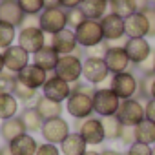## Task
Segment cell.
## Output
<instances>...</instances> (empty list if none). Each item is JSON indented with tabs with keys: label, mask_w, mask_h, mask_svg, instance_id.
<instances>
[{
	"label": "cell",
	"mask_w": 155,
	"mask_h": 155,
	"mask_svg": "<svg viewBox=\"0 0 155 155\" xmlns=\"http://www.w3.org/2000/svg\"><path fill=\"white\" fill-rule=\"evenodd\" d=\"M0 139H2V131H0Z\"/></svg>",
	"instance_id": "9f6ffc18"
},
{
	"label": "cell",
	"mask_w": 155,
	"mask_h": 155,
	"mask_svg": "<svg viewBox=\"0 0 155 155\" xmlns=\"http://www.w3.org/2000/svg\"><path fill=\"white\" fill-rule=\"evenodd\" d=\"M0 155H13V151L9 150V144H6V146L0 148Z\"/></svg>",
	"instance_id": "681fc988"
},
{
	"label": "cell",
	"mask_w": 155,
	"mask_h": 155,
	"mask_svg": "<svg viewBox=\"0 0 155 155\" xmlns=\"http://www.w3.org/2000/svg\"><path fill=\"white\" fill-rule=\"evenodd\" d=\"M153 146L150 144H142V142H133L131 146H128L126 155H151Z\"/></svg>",
	"instance_id": "f35d334b"
},
{
	"label": "cell",
	"mask_w": 155,
	"mask_h": 155,
	"mask_svg": "<svg viewBox=\"0 0 155 155\" xmlns=\"http://www.w3.org/2000/svg\"><path fill=\"white\" fill-rule=\"evenodd\" d=\"M81 2L82 0H58V6L68 11V9H73V8H79Z\"/></svg>",
	"instance_id": "7dc6e473"
},
{
	"label": "cell",
	"mask_w": 155,
	"mask_h": 155,
	"mask_svg": "<svg viewBox=\"0 0 155 155\" xmlns=\"http://www.w3.org/2000/svg\"><path fill=\"white\" fill-rule=\"evenodd\" d=\"M58 148H60V153L62 155H84L90 146H88V142L84 140V137L79 131H71L62 140V144Z\"/></svg>",
	"instance_id": "7402d4cb"
},
{
	"label": "cell",
	"mask_w": 155,
	"mask_h": 155,
	"mask_svg": "<svg viewBox=\"0 0 155 155\" xmlns=\"http://www.w3.org/2000/svg\"><path fill=\"white\" fill-rule=\"evenodd\" d=\"M153 81H155V73L140 75V77H139V93H137V99H139V101H144V102H146V101L151 99Z\"/></svg>",
	"instance_id": "836d02e7"
},
{
	"label": "cell",
	"mask_w": 155,
	"mask_h": 155,
	"mask_svg": "<svg viewBox=\"0 0 155 155\" xmlns=\"http://www.w3.org/2000/svg\"><path fill=\"white\" fill-rule=\"evenodd\" d=\"M77 131L84 137L88 146H99L106 140L102 119L95 117V115L90 117V119H84V120H77Z\"/></svg>",
	"instance_id": "30bf717a"
},
{
	"label": "cell",
	"mask_w": 155,
	"mask_h": 155,
	"mask_svg": "<svg viewBox=\"0 0 155 155\" xmlns=\"http://www.w3.org/2000/svg\"><path fill=\"white\" fill-rule=\"evenodd\" d=\"M137 69H139V73L140 75H150V73H155V51L146 58V60H142L140 64H137L135 66Z\"/></svg>",
	"instance_id": "ab89813d"
},
{
	"label": "cell",
	"mask_w": 155,
	"mask_h": 155,
	"mask_svg": "<svg viewBox=\"0 0 155 155\" xmlns=\"http://www.w3.org/2000/svg\"><path fill=\"white\" fill-rule=\"evenodd\" d=\"M102 126H104V135L106 140H120L124 124L117 119V115L111 117H102Z\"/></svg>",
	"instance_id": "4dcf8cb0"
},
{
	"label": "cell",
	"mask_w": 155,
	"mask_h": 155,
	"mask_svg": "<svg viewBox=\"0 0 155 155\" xmlns=\"http://www.w3.org/2000/svg\"><path fill=\"white\" fill-rule=\"evenodd\" d=\"M35 108L38 110V113L42 115L44 120L55 119V117H62V113H64V102L51 101V99H48L44 95H38V99L35 101Z\"/></svg>",
	"instance_id": "603a6c76"
},
{
	"label": "cell",
	"mask_w": 155,
	"mask_h": 155,
	"mask_svg": "<svg viewBox=\"0 0 155 155\" xmlns=\"http://www.w3.org/2000/svg\"><path fill=\"white\" fill-rule=\"evenodd\" d=\"M84 49V57H95V58H104L108 48L106 44H97V46H91V48H82Z\"/></svg>",
	"instance_id": "60d3db41"
},
{
	"label": "cell",
	"mask_w": 155,
	"mask_h": 155,
	"mask_svg": "<svg viewBox=\"0 0 155 155\" xmlns=\"http://www.w3.org/2000/svg\"><path fill=\"white\" fill-rule=\"evenodd\" d=\"M18 117L22 119L28 133H40V130L44 126V119L35 106H24L22 111L18 113Z\"/></svg>",
	"instance_id": "cb8c5ba5"
},
{
	"label": "cell",
	"mask_w": 155,
	"mask_h": 155,
	"mask_svg": "<svg viewBox=\"0 0 155 155\" xmlns=\"http://www.w3.org/2000/svg\"><path fill=\"white\" fill-rule=\"evenodd\" d=\"M120 142H122L124 146H131L133 142H137V139H135V128H131V126H124L122 135H120Z\"/></svg>",
	"instance_id": "7bdbcfd3"
},
{
	"label": "cell",
	"mask_w": 155,
	"mask_h": 155,
	"mask_svg": "<svg viewBox=\"0 0 155 155\" xmlns=\"http://www.w3.org/2000/svg\"><path fill=\"white\" fill-rule=\"evenodd\" d=\"M2 55H4V66H6V69L11 71V73H15V75L20 73L26 66L31 64V55L28 51H24L18 44H13V46L6 48L2 51Z\"/></svg>",
	"instance_id": "5bb4252c"
},
{
	"label": "cell",
	"mask_w": 155,
	"mask_h": 155,
	"mask_svg": "<svg viewBox=\"0 0 155 155\" xmlns=\"http://www.w3.org/2000/svg\"><path fill=\"white\" fill-rule=\"evenodd\" d=\"M135 139L137 142H142V144H155V122L144 119L140 124L135 126Z\"/></svg>",
	"instance_id": "f546056e"
},
{
	"label": "cell",
	"mask_w": 155,
	"mask_h": 155,
	"mask_svg": "<svg viewBox=\"0 0 155 155\" xmlns=\"http://www.w3.org/2000/svg\"><path fill=\"white\" fill-rule=\"evenodd\" d=\"M110 88L115 91V95L120 101L135 99L137 93H139V77L133 71H122V73L111 75Z\"/></svg>",
	"instance_id": "7a4b0ae2"
},
{
	"label": "cell",
	"mask_w": 155,
	"mask_h": 155,
	"mask_svg": "<svg viewBox=\"0 0 155 155\" xmlns=\"http://www.w3.org/2000/svg\"><path fill=\"white\" fill-rule=\"evenodd\" d=\"M44 6L46 8H55V6H58V0H44Z\"/></svg>",
	"instance_id": "f907efd6"
},
{
	"label": "cell",
	"mask_w": 155,
	"mask_h": 155,
	"mask_svg": "<svg viewBox=\"0 0 155 155\" xmlns=\"http://www.w3.org/2000/svg\"><path fill=\"white\" fill-rule=\"evenodd\" d=\"M24 11L20 9L17 0H0V22L15 26L17 29L24 22Z\"/></svg>",
	"instance_id": "ffe728a7"
},
{
	"label": "cell",
	"mask_w": 155,
	"mask_h": 155,
	"mask_svg": "<svg viewBox=\"0 0 155 155\" xmlns=\"http://www.w3.org/2000/svg\"><path fill=\"white\" fill-rule=\"evenodd\" d=\"M151 2H155V0H151Z\"/></svg>",
	"instance_id": "6f0895ef"
},
{
	"label": "cell",
	"mask_w": 155,
	"mask_h": 155,
	"mask_svg": "<svg viewBox=\"0 0 155 155\" xmlns=\"http://www.w3.org/2000/svg\"><path fill=\"white\" fill-rule=\"evenodd\" d=\"M17 2L24 11V15H40L46 9L44 0H17Z\"/></svg>",
	"instance_id": "d590c367"
},
{
	"label": "cell",
	"mask_w": 155,
	"mask_h": 155,
	"mask_svg": "<svg viewBox=\"0 0 155 155\" xmlns=\"http://www.w3.org/2000/svg\"><path fill=\"white\" fill-rule=\"evenodd\" d=\"M71 91H73V84L66 82L64 79L57 77L55 73L48 77L46 84L42 86V95L51 99V101H57V102H66L69 99Z\"/></svg>",
	"instance_id": "4fadbf2b"
},
{
	"label": "cell",
	"mask_w": 155,
	"mask_h": 155,
	"mask_svg": "<svg viewBox=\"0 0 155 155\" xmlns=\"http://www.w3.org/2000/svg\"><path fill=\"white\" fill-rule=\"evenodd\" d=\"M101 26H102V33H104V40H115V38H120L126 35V26H124V18L108 11L101 20Z\"/></svg>",
	"instance_id": "e0dca14e"
},
{
	"label": "cell",
	"mask_w": 155,
	"mask_h": 155,
	"mask_svg": "<svg viewBox=\"0 0 155 155\" xmlns=\"http://www.w3.org/2000/svg\"><path fill=\"white\" fill-rule=\"evenodd\" d=\"M20 102L13 93H0V120H8L18 115Z\"/></svg>",
	"instance_id": "83f0119b"
},
{
	"label": "cell",
	"mask_w": 155,
	"mask_h": 155,
	"mask_svg": "<svg viewBox=\"0 0 155 155\" xmlns=\"http://www.w3.org/2000/svg\"><path fill=\"white\" fill-rule=\"evenodd\" d=\"M38 22H40V29L46 35H55L62 29L68 28V18H66V9H62L60 6L55 8H46L40 15H38Z\"/></svg>",
	"instance_id": "8992f818"
},
{
	"label": "cell",
	"mask_w": 155,
	"mask_h": 155,
	"mask_svg": "<svg viewBox=\"0 0 155 155\" xmlns=\"http://www.w3.org/2000/svg\"><path fill=\"white\" fill-rule=\"evenodd\" d=\"M66 111L75 120H84L93 117V95L81 93V91H71L69 99L66 101Z\"/></svg>",
	"instance_id": "6da1fadb"
},
{
	"label": "cell",
	"mask_w": 155,
	"mask_h": 155,
	"mask_svg": "<svg viewBox=\"0 0 155 155\" xmlns=\"http://www.w3.org/2000/svg\"><path fill=\"white\" fill-rule=\"evenodd\" d=\"M37 148H38V142L33 137V133H24L13 142H9V150L13 151V155H35Z\"/></svg>",
	"instance_id": "484cf974"
},
{
	"label": "cell",
	"mask_w": 155,
	"mask_h": 155,
	"mask_svg": "<svg viewBox=\"0 0 155 155\" xmlns=\"http://www.w3.org/2000/svg\"><path fill=\"white\" fill-rule=\"evenodd\" d=\"M101 155H126V153H122V151H119V150H113V148H104V150L101 151Z\"/></svg>",
	"instance_id": "c3c4849f"
},
{
	"label": "cell",
	"mask_w": 155,
	"mask_h": 155,
	"mask_svg": "<svg viewBox=\"0 0 155 155\" xmlns=\"http://www.w3.org/2000/svg\"><path fill=\"white\" fill-rule=\"evenodd\" d=\"M110 79V69L104 62V58H95V57H84L82 60V81L101 86Z\"/></svg>",
	"instance_id": "5b68a950"
},
{
	"label": "cell",
	"mask_w": 155,
	"mask_h": 155,
	"mask_svg": "<svg viewBox=\"0 0 155 155\" xmlns=\"http://www.w3.org/2000/svg\"><path fill=\"white\" fill-rule=\"evenodd\" d=\"M20 28H40V22H38V15H26L24 17V22ZM18 28V29H20Z\"/></svg>",
	"instance_id": "f6af8a7d"
},
{
	"label": "cell",
	"mask_w": 155,
	"mask_h": 155,
	"mask_svg": "<svg viewBox=\"0 0 155 155\" xmlns=\"http://www.w3.org/2000/svg\"><path fill=\"white\" fill-rule=\"evenodd\" d=\"M6 69V66H4V55H2V51H0V73H2Z\"/></svg>",
	"instance_id": "816d5d0a"
},
{
	"label": "cell",
	"mask_w": 155,
	"mask_h": 155,
	"mask_svg": "<svg viewBox=\"0 0 155 155\" xmlns=\"http://www.w3.org/2000/svg\"><path fill=\"white\" fill-rule=\"evenodd\" d=\"M48 44L58 53V55H73L77 49H79V42H77V35H75V29L71 28H66L55 35H48Z\"/></svg>",
	"instance_id": "7c38bea8"
},
{
	"label": "cell",
	"mask_w": 155,
	"mask_h": 155,
	"mask_svg": "<svg viewBox=\"0 0 155 155\" xmlns=\"http://www.w3.org/2000/svg\"><path fill=\"white\" fill-rule=\"evenodd\" d=\"M104 62H106V66H108L111 75H117V73H122V71H130V68L133 66L124 48H108V51L104 55Z\"/></svg>",
	"instance_id": "2e32d148"
},
{
	"label": "cell",
	"mask_w": 155,
	"mask_h": 155,
	"mask_svg": "<svg viewBox=\"0 0 155 155\" xmlns=\"http://www.w3.org/2000/svg\"><path fill=\"white\" fill-rule=\"evenodd\" d=\"M0 131H2V139L6 140V144L13 142L15 139H18L20 135L28 133L26 131V126L22 122V119L17 115L13 119H8V120H2V124H0Z\"/></svg>",
	"instance_id": "d4e9b609"
},
{
	"label": "cell",
	"mask_w": 155,
	"mask_h": 155,
	"mask_svg": "<svg viewBox=\"0 0 155 155\" xmlns=\"http://www.w3.org/2000/svg\"><path fill=\"white\" fill-rule=\"evenodd\" d=\"M66 18H68V28H71V29H77V28H79L84 20H88L81 8L68 9V11H66Z\"/></svg>",
	"instance_id": "74e56055"
},
{
	"label": "cell",
	"mask_w": 155,
	"mask_h": 155,
	"mask_svg": "<svg viewBox=\"0 0 155 155\" xmlns=\"http://www.w3.org/2000/svg\"><path fill=\"white\" fill-rule=\"evenodd\" d=\"M82 13L90 20H101L108 11H110V2L108 0H82L81 6Z\"/></svg>",
	"instance_id": "4316f807"
},
{
	"label": "cell",
	"mask_w": 155,
	"mask_h": 155,
	"mask_svg": "<svg viewBox=\"0 0 155 155\" xmlns=\"http://www.w3.org/2000/svg\"><path fill=\"white\" fill-rule=\"evenodd\" d=\"M117 119L124 124V126H131L135 128L137 124H140L146 115H144V102L135 99H126L120 102L119 111H117Z\"/></svg>",
	"instance_id": "ba28073f"
},
{
	"label": "cell",
	"mask_w": 155,
	"mask_h": 155,
	"mask_svg": "<svg viewBox=\"0 0 155 155\" xmlns=\"http://www.w3.org/2000/svg\"><path fill=\"white\" fill-rule=\"evenodd\" d=\"M124 49H126V53H128V57H130L133 66L140 64L142 60H146L153 53L151 44H150V40L146 37L144 38H128V44H126Z\"/></svg>",
	"instance_id": "d6986e66"
},
{
	"label": "cell",
	"mask_w": 155,
	"mask_h": 155,
	"mask_svg": "<svg viewBox=\"0 0 155 155\" xmlns=\"http://www.w3.org/2000/svg\"><path fill=\"white\" fill-rule=\"evenodd\" d=\"M17 84V75L4 69L0 73V93H13V88Z\"/></svg>",
	"instance_id": "8d00e7d4"
},
{
	"label": "cell",
	"mask_w": 155,
	"mask_h": 155,
	"mask_svg": "<svg viewBox=\"0 0 155 155\" xmlns=\"http://www.w3.org/2000/svg\"><path fill=\"white\" fill-rule=\"evenodd\" d=\"M71 133L69 122L64 117H55V119H48L44 120V126L40 130V135L44 139V142H51V144H62V140Z\"/></svg>",
	"instance_id": "8fae6325"
},
{
	"label": "cell",
	"mask_w": 155,
	"mask_h": 155,
	"mask_svg": "<svg viewBox=\"0 0 155 155\" xmlns=\"http://www.w3.org/2000/svg\"><path fill=\"white\" fill-rule=\"evenodd\" d=\"M139 2H142V0H139Z\"/></svg>",
	"instance_id": "91938a15"
},
{
	"label": "cell",
	"mask_w": 155,
	"mask_h": 155,
	"mask_svg": "<svg viewBox=\"0 0 155 155\" xmlns=\"http://www.w3.org/2000/svg\"><path fill=\"white\" fill-rule=\"evenodd\" d=\"M120 99L115 95V91L108 86V88H97L93 93V110L97 117H111L117 115L119 106H120Z\"/></svg>",
	"instance_id": "3957f363"
},
{
	"label": "cell",
	"mask_w": 155,
	"mask_h": 155,
	"mask_svg": "<svg viewBox=\"0 0 155 155\" xmlns=\"http://www.w3.org/2000/svg\"><path fill=\"white\" fill-rule=\"evenodd\" d=\"M75 35L81 48H91V46L104 42V33H102V26L99 20H90V18L84 20L75 29Z\"/></svg>",
	"instance_id": "9c48e42d"
},
{
	"label": "cell",
	"mask_w": 155,
	"mask_h": 155,
	"mask_svg": "<svg viewBox=\"0 0 155 155\" xmlns=\"http://www.w3.org/2000/svg\"><path fill=\"white\" fill-rule=\"evenodd\" d=\"M35 155H62V153H60L58 144L42 142V144H38V148H37V153H35Z\"/></svg>",
	"instance_id": "b9f144b4"
},
{
	"label": "cell",
	"mask_w": 155,
	"mask_h": 155,
	"mask_svg": "<svg viewBox=\"0 0 155 155\" xmlns=\"http://www.w3.org/2000/svg\"><path fill=\"white\" fill-rule=\"evenodd\" d=\"M84 155H101V151H97V150H90V148H88V151H86Z\"/></svg>",
	"instance_id": "f5cc1de1"
},
{
	"label": "cell",
	"mask_w": 155,
	"mask_h": 155,
	"mask_svg": "<svg viewBox=\"0 0 155 155\" xmlns=\"http://www.w3.org/2000/svg\"><path fill=\"white\" fill-rule=\"evenodd\" d=\"M151 155H155V144H153V150H151Z\"/></svg>",
	"instance_id": "11a10c76"
},
{
	"label": "cell",
	"mask_w": 155,
	"mask_h": 155,
	"mask_svg": "<svg viewBox=\"0 0 155 155\" xmlns=\"http://www.w3.org/2000/svg\"><path fill=\"white\" fill-rule=\"evenodd\" d=\"M48 77H49L48 71H44L42 68H38V66H35V64H29V66H26L20 73H17V81L22 82L24 86H28V88L38 91V90H42V86L46 84Z\"/></svg>",
	"instance_id": "9a60e30c"
},
{
	"label": "cell",
	"mask_w": 155,
	"mask_h": 155,
	"mask_svg": "<svg viewBox=\"0 0 155 155\" xmlns=\"http://www.w3.org/2000/svg\"><path fill=\"white\" fill-rule=\"evenodd\" d=\"M124 26H126V37L128 38H144L150 33V24L146 15L139 9L133 15L124 18Z\"/></svg>",
	"instance_id": "ac0fdd59"
},
{
	"label": "cell",
	"mask_w": 155,
	"mask_h": 155,
	"mask_svg": "<svg viewBox=\"0 0 155 155\" xmlns=\"http://www.w3.org/2000/svg\"><path fill=\"white\" fill-rule=\"evenodd\" d=\"M17 44L29 55H35L48 44V35L40 28H20Z\"/></svg>",
	"instance_id": "52a82bcc"
},
{
	"label": "cell",
	"mask_w": 155,
	"mask_h": 155,
	"mask_svg": "<svg viewBox=\"0 0 155 155\" xmlns=\"http://www.w3.org/2000/svg\"><path fill=\"white\" fill-rule=\"evenodd\" d=\"M82 57H79L77 53L73 55H60L58 58V64L55 68V75L60 77V79H64L66 82L69 84H75L82 81Z\"/></svg>",
	"instance_id": "277c9868"
},
{
	"label": "cell",
	"mask_w": 155,
	"mask_h": 155,
	"mask_svg": "<svg viewBox=\"0 0 155 155\" xmlns=\"http://www.w3.org/2000/svg\"><path fill=\"white\" fill-rule=\"evenodd\" d=\"M13 95L18 99V102H22L24 106H35V101L38 99V91L37 90H31L28 86H24L22 82L17 81L15 88H13Z\"/></svg>",
	"instance_id": "1f68e13d"
},
{
	"label": "cell",
	"mask_w": 155,
	"mask_h": 155,
	"mask_svg": "<svg viewBox=\"0 0 155 155\" xmlns=\"http://www.w3.org/2000/svg\"><path fill=\"white\" fill-rule=\"evenodd\" d=\"M108 2H111V0H108Z\"/></svg>",
	"instance_id": "680465c9"
},
{
	"label": "cell",
	"mask_w": 155,
	"mask_h": 155,
	"mask_svg": "<svg viewBox=\"0 0 155 155\" xmlns=\"http://www.w3.org/2000/svg\"><path fill=\"white\" fill-rule=\"evenodd\" d=\"M106 48H126L128 44V37H120V38H115V40H104Z\"/></svg>",
	"instance_id": "bcb514c9"
},
{
	"label": "cell",
	"mask_w": 155,
	"mask_h": 155,
	"mask_svg": "<svg viewBox=\"0 0 155 155\" xmlns=\"http://www.w3.org/2000/svg\"><path fill=\"white\" fill-rule=\"evenodd\" d=\"M151 99H155V81H153V88H151Z\"/></svg>",
	"instance_id": "db71d44e"
},
{
	"label": "cell",
	"mask_w": 155,
	"mask_h": 155,
	"mask_svg": "<svg viewBox=\"0 0 155 155\" xmlns=\"http://www.w3.org/2000/svg\"><path fill=\"white\" fill-rule=\"evenodd\" d=\"M144 115L148 120L155 122V99H150L144 102Z\"/></svg>",
	"instance_id": "ee69618b"
},
{
	"label": "cell",
	"mask_w": 155,
	"mask_h": 155,
	"mask_svg": "<svg viewBox=\"0 0 155 155\" xmlns=\"http://www.w3.org/2000/svg\"><path fill=\"white\" fill-rule=\"evenodd\" d=\"M140 9V2L139 0H111L110 2V11L126 18L130 15H133L135 11Z\"/></svg>",
	"instance_id": "f1b7e54d"
},
{
	"label": "cell",
	"mask_w": 155,
	"mask_h": 155,
	"mask_svg": "<svg viewBox=\"0 0 155 155\" xmlns=\"http://www.w3.org/2000/svg\"><path fill=\"white\" fill-rule=\"evenodd\" d=\"M140 11L146 15L148 24H150L148 37L155 38V2H151V0H142V2H140Z\"/></svg>",
	"instance_id": "e575fe53"
},
{
	"label": "cell",
	"mask_w": 155,
	"mask_h": 155,
	"mask_svg": "<svg viewBox=\"0 0 155 155\" xmlns=\"http://www.w3.org/2000/svg\"><path fill=\"white\" fill-rule=\"evenodd\" d=\"M17 37H18V31H17L15 26L6 24V22H0V51H4L6 48L13 46Z\"/></svg>",
	"instance_id": "d6a6232c"
},
{
	"label": "cell",
	"mask_w": 155,
	"mask_h": 155,
	"mask_svg": "<svg viewBox=\"0 0 155 155\" xmlns=\"http://www.w3.org/2000/svg\"><path fill=\"white\" fill-rule=\"evenodd\" d=\"M58 58H60V55H58L49 44H46L38 53L31 55V64L42 68V69L48 71V73H53L55 68H57V64H58Z\"/></svg>",
	"instance_id": "44dd1931"
}]
</instances>
